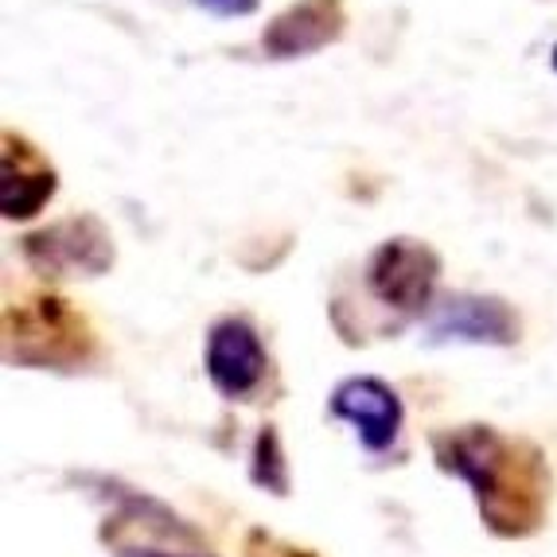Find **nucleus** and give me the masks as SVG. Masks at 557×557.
I'll return each instance as SVG.
<instances>
[{
	"label": "nucleus",
	"instance_id": "obj_1",
	"mask_svg": "<svg viewBox=\"0 0 557 557\" xmlns=\"http://www.w3.org/2000/svg\"><path fill=\"white\" fill-rule=\"evenodd\" d=\"M437 468L465 480L480 519L499 539H527L546 519L549 475L534 445L499 433L495 425H460L433 433Z\"/></svg>",
	"mask_w": 557,
	"mask_h": 557
},
{
	"label": "nucleus",
	"instance_id": "obj_2",
	"mask_svg": "<svg viewBox=\"0 0 557 557\" xmlns=\"http://www.w3.org/2000/svg\"><path fill=\"white\" fill-rule=\"evenodd\" d=\"M90 327L63 297L39 293L4 308V359L16 367H78L90 359Z\"/></svg>",
	"mask_w": 557,
	"mask_h": 557
},
{
	"label": "nucleus",
	"instance_id": "obj_3",
	"mask_svg": "<svg viewBox=\"0 0 557 557\" xmlns=\"http://www.w3.org/2000/svg\"><path fill=\"white\" fill-rule=\"evenodd\" d=\"M441 277V258L418 238H386L367 258L362 285L382 308L398 312L401 320L429 317L433 288Z\"/></svg>",
	"mask_w": 557,
	"mask_h": 557
},
{
	"label": "nucleus",
	"instance_id": "obj_4",
	"mask_svg": "<svg viewBox=\"0 0 557 557\" xmlns=\"http://www.w3.org/2000/svg\"><path fill=\"white\" fill-rule=\"evenodd\" d=\"M20 253L44 277H102L113 265V234L98 214H66L20 238Z\"/></svg>",
	"mask_w": 557,
	"mask_h": 557
},
{
	"label": "nucleus",
	"instance_id": "obj_5",
	"mask_svg": "<svg viewBox=\"0 0 557 557\" xmlns=\"http://www.w3.org/2000/svg\"><path fill=\"white\" fill-rule=\"evenodd\" d=\"M519 317L503 297L492 293H445L433 300L425 317V344H472V347H515Z\"/></svg>",
	"mask_w": 557,
	"mask_h": 557
},
{
	"label": "nucleus",
	"instance_id": "obj_6",
	"mask_svg": "<svg viewBox=\"0 0 557 557\" xmlns=\"http://www.w3.org/2000/svg\"><path fill=\"white\" fill-rule=\"evenodd\" d=\"M203 367L211 386L223 398L246 401L261 391V382L270 374V351L246 317H223L207 332Z\"/></svg>",
	"mask_w": 557,
	"mask_h": 557
},
{
	"label": "nucleus",
	"instance_id": "obj_7",
	"mask_svg": "<svg viewBox=\"0 0 557 557\" xmlns=\"http://www.w3.org/2000/svg\"><path fill=\"white\" fill-rule=\"evenodd\" d=\"M327 413L335 421H347L359 433V445L367 453H386L401 433V398L391 382L374 374L344 379L327 398Z\"/></svg>",
	"mask_w": 557,
	"mask_h": 557
},
{
	"label": "nucleus",
	"instance_id": "obj_8",
	"mask_svg": "<svg viewBox=\"0 0 557 557\" xmlns=\"http://www.w3.org/2000/svg\"><path fill=\"white\" fill-rule=\"evenodd\" d=\"M347 32V9L344 0H297L281 9L277 16L261 32V51L273 63L288 59H308L332 47Z\"/></svg>",
	"mask_w": 557,
	"mask_h": 557
},
{
	"label": "nucleus",
	"instance_id": "obj_9",
	"mask_svg": "<svg viewBox=\"0 0 557 557\" xmlns=\"http://www.w3.org/2000/svg\"><path fill=\"white\" fill-rule=\"evenodd\" d=\"M59 191L55 168L47 164L44 152L32 140L4 133V152H0V214L9 223H28L44 211Z\"/></svg>",
	"mask_w": 557,
	"mask_h": 557
},
{
	"label": "nucleus",
	"instance_id": "obj_10",
	"mask_svg": "<svg viewBox=\"0 0 557 557\" xmlns=\"http://www.w3.org/2000/svg\"><path fill=\"white\" fill-rule=\"evenodd\" d=\"M253 483L265 487L273 495H285L288 492V465H285V453H281V437L273 425H261L258 441H253V468H250Z\"/></svg>",
	"mask_w": 557,
	"mask_h": 557
},
{
	"label": "nucleus",
	"instance_id": "obj_11",
	"mask_svg": "<svg viewBox=\"0 0 557 557\" xmlns=\"http://www.w3.org/2000/svg\"><path fill=\"white\" fill-rule=\"evenodd\" d=\"M106 542L113 546V557H207V549H168L160 542H149L140 530L125 527L121 519H113L106 527Z\"/></svg>",
	"mask_w": 557,
	"mask_h": 557
},
{
	"label": "nucleus",
	"instance_id": "obj_12",
	"mask_svg": "<svg viewBox=\"0 0 557 557\" xmlns=\"http://www.w3.org/2000/svg\"><path fill=\"white\" fill-rule=\"evenodd\" d=\"M196 4L219 20H242V16H253L261 0H196Z\"/></svg>",
	"mask_w": 557,
	"mask_h": 557
},
{
	"label": "nucleus",
	"instance_id": "obj_13",
	"mask_svg": "<svg viewBox=\"0 0 557 557\" xmlns=\"http://www.w3.org/2000/svg\"><path fill=\"white\" fill-rule=\"evenodd\" d=\"M549 66L557 71V44H554V51H549Z\"/></svg>",
	"mask_w": 557,
	"mask_h": 557
}]
</instances>
